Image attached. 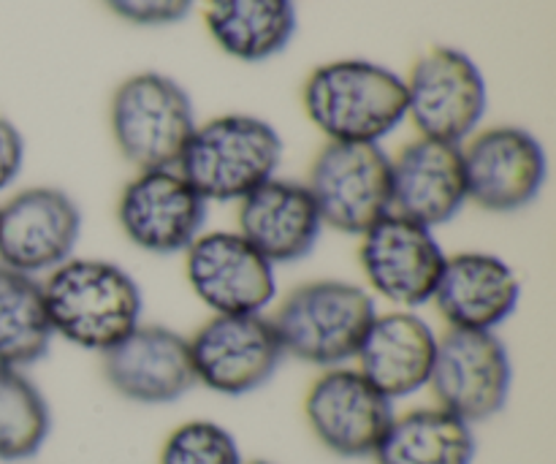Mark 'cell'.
Masks as SVG:
<instances>
[{"mask_svg":"<svg viewBox=\"0 0 556 464\" xmlns=\"http://www.w3.org/2000/svg\"><path fill=\"white\" fill-rule=\"evenodd\" d=\"M206 201L177 168L139 172L117 199V223L150 255L185 253L204 231Z\"/></svg>","mask_w":556,"mask_h":464,"instance_id":"obj_15","label":"cell"},{"mask_svg":"<svg viewBox=\"0 0 556 464\" xmlns=\"http://www.w3.org/2000/svg\"><path fill=\"white\" fill-rule=\"evenodd\" d=\"M445 259L448 255L432 228L396 212H389L367 228L358 244V261L372 293L400 310H416L432 302Z\"/></svg>","mask_w":556,"mask_h":464,"instance_id":"obj_11","label":"cell"},{"mask_svg":"<svg viewBox=\"0 0 556 464\" xmlns=\"http://www.w3.org/2000/svg\"><path fill=\"white\" fill-rule=\"evenodd\" d=\"M188 342L195 384L223 397L264 389L286 359L275 324L264 313L212 315Z\"/></svg>","mask_w":556,"mask_h":464,"instance_id":"obj_8","label":"cell"},{"mask_svg":"<svg viewBox=\"0 0 556 464\" xmlns=\"http://www.w3.org/2000/svg\"><path fill=\"white\" fill-rule=\"evenodd\" d=\"M465 204L462 145L418 136L391 158V212L434 231L454 221Z\"/></svg>","mask_w":556,"mask_h":464,"instance_id":"obj_17","label":"cell"},{"mask_svg":"<svg viewBox=\"0 0 556 464\" xmlns=\"http://www.w3.org/2000/svg\"><path fill=\"white\" fill-rule=\"evenodd\" d=\"M204 22L228 58L264 63L296 36V0H206Z\"/></svg>","mask_w":556,"mask_h":464,"instance_id":"obj_21","label":"cell"},{"mask_svg":"<svg viewBox=\"0 0 556 464\" xmlns=\"http://www.w3.org/2000/svg\"><path fill=\"white\" fill-rule=\"evenodd\" d=\"M81 210L60 188H25L0 204V264L22 275H49L74 259Z\"/></svg>","mask_w":556,"mask_h":464,"instance_id":"obj_13","label":"cell"},{"mask_svg":"<svg viewBox=\"0 0 556 464\" xmlns=\"http://www.w3.org/2000/svg\"><path fill=\"white\" fill-rule=\"evenodd\" d=\"M378 308L367 288L348 280H309L293 288L271 318L286 356L331 369L353 362Z\"/></svg>","mask_w":556,"mask_h":464,"instance_id":"obj_4","label":"cell"},{"mask_svg":"<svg viewBox=\"0 0 556 464\" xmlns=\"http://www.w3.org/2000/svg\"><path fill=\"white\" fill-rule=\"evenodd\" d=\"M519 299L521 283L508 261L465 250L445 259L432 302L451 329L497 331L516 313Z\"/></svg>","mask_w":556,"mask_h":464,"instance_id":"obj_18","label":"cell"},{"mask_svg":"<svg viewBox=\"0 0 556 464\" xmlns=\"http://www.w3.org/2000/svg\"><path fill=\"white\" fill-rule=\"evenodd\" d=\"M101 369L114 394L136 405H172L199 386L188 337L157 324H139L101 353Z\"/></svg>","mask_w":556,"mask_h":464,"instance_id":"obj_16","label":"cell"},{"mask_svg":"<svg viewBox=\"0 0 556 464\" xmlns=\"http://www.w3.org/2000/svg\"><path fill=\"white\" fill-rule=\"evenodd\" d=\"M185 277L212 315L264 313L277 297L275 266L239 231H201L185 250Z\"/></svg>","mask_w":556,"mask_h":464,"instance_id":"obj_14","label":"cell"},{"mask_svg":"<svg viewBox=\"0 0 556 464\" xmlns=\"http://www.w3.org/2000/svg\"><path fill=\"white\" fill-rule=\"evenodd\" d=\"M476 432L443 407H416L394 416L375 449V464H472Z\"/></svg>","mask_w":556,"mask_h":464,"instance_id":"obj_22","label":"cell"},{"mask_svg":"<svg viewBox=\"0 0 556 464\" xmlns=\"http://www.w3.org/2000/svg\"><path fill=\"white\" fill-rule=\"evenodd\" d=\"M157 464H242V451L223 424L195 418L172 429Z\"/></svg>","mask_w":556,"mask_h":464,"instance_id":"obj_25","label":"cell"},{"mask_svg":"<svg viewBox=\"0 0 556 464\" xmlns=\"http://www.w3.org/2000/svg\"><path fill=\"white\" fill-rule=\"evenodd\" d=\"M313 193L324 226L362 237L391 212V158L380 145L329 141L309 166Z\"/></svg>","mask_w":556,"mask_h":464,"instance_id":"obj_9","label":"cell"},{"mask_svg":"<svg viewBox=\"0 0 556 464\" xmlns=\"http://www.w3.org/2000/svg\"><path fill=\"white\" fill-rule=\"evenodd\" d=\"M25 163V139L11 120L0 117V193L20 177Z\"/></svg>","mask_w":556,"mask_h":464,"instance_id":"obj_27","label":"cell"},{"mask_svg":"<svg viewBox=\"0 0 556 464\" xmlns=\"http://www.w3.org/2000/svg\"><path fill=\"white\" fill-rule=\"evenodd\" d=\"M302 106L329 141L380 145L407 117L405 79L372 60H334L307 76Z\"/></svg>","mask_w":556,"mask_h":464,"instance_id":"obj_2","label":"cell"},{"mask_svg":"<svg viewBox=\"0 0 556 464\" xmlns=\"http://www.w3.org/2000/svg\"><path fill=\"white\" fill-rule=\"evenodd\" d=\"M237 231L271 266L307 259L324 234V221L304 183L271 177L239 201Z\"/></svg>","mask_w":556,"mask_h":464,"instance_id":"obj_19","label":"cell"},{"mask_svg":"<svg viewBox=\"0 0 556 464\" xmlns=\"http://www.w3.org/2000/svg\"><path fill=\"white\" fill-rule=\"evenodd\" d=\"M429 389L438 407L470 427L500 416L514 389V362L497 331L448 329L438 337Z\"/></svg>","mask_w":556,"mask_h":464,"instance_id":"obj_6","label":"cell"},{"mask_svg":"<svg viewBox=\"0 0 556 464\" xmlns=\"http://www.w3.org/2000/svg\"><path fill=\"white\" fill-rule=\"evenodd\" d=\"M438 353V335L413 310L375 315L356 353L358 373L391 402L429 386Z\"/></svg>","mask_w":556,"mask_h":464,"instance_id":"obj_20","label":"cell"},{"mask_svg":"<svg viewBox=\"0 0 556 464\" xmlns=\"http://www.w3.org/2000/svg\"><path fill=\"white\" fill-rule=\"evenodd\" d=\"M52 432L47 397L25 369L0 367V462L33 460Z\"/></svg>","mask_w":556,"mask_h":464,"instance_id":"obj_24","label":"cell"},{"mask_svg":"<svg viewBox=\"0 0 556 464\" xmlns=\"http://www.w3.org/2000/svg\"><path fill=\"white\" fill-rule=\"evenodd\" d=\"M52 340L38 277L0 264V367H33L47 356Z\"/></svg>","mask_w":556,"mask_h":464,"instance_id":"obj_23","label":"cell"},{"mask_svg":"<svg viewBox=\"0 0 556 464\" xmlns=\"http://www.w3.org/2000/svg\"><path fill=\"white\" fill-rule=\"evenodd\" d=\"M467 201L494 215L527 210L548 177V155L541 139L519 125L476 130L462 145Z\"/></svg>","mask_w":556,"mask_h":464,"instance_id":"obj_10","label":"cell"},{"mask_svg":"<svg viewBox=\"0 0 556 464\" xmlns=\"http://www.w3.org/2000/svg\"><path fill=\"white\" fill-rule=\"evenodd\" d=\"M309 432L329 454L367 460L394 422V402L380 394L358 369H324L304 397Z\"/></svg>","mask_w":556,"mask_h":464,"instance_id":"obj_12","label":"cell"},{"mask_svg":"<svg viewBox=\"0 0 556 464\" xmlns=\"http://www.w3.org/2000/svg\"><path fill=\"white\" fill-rule=\"evenodd\" d=\"M282 161V139L275 125L253 114H220L195 125L177 172L212 204L242 201L271 177Z\"/></svg>","mask_w":556,"mask_h":464,"instance_id":"obj_3","label":"cell"},{"mask_svg":"<svg viewBox=\"0 0 556 464\" xmlns=\"http://www.w3.org/2000/svg\"><path fill=\"white\" fill-rule=\"evenodd\" d=\"M242 464H275V462H266V460H253V462H242Z\"/></svg>","mask_w":556,"mask_h":464,"instance_id":"obj_28","label":"cell"},{"mask_svg":"<svg viewBox=\"0 0 556 464\" xmlns=\"http://www.w3.org/2000/svg\"><path fill=\"white\" fill-rule=\"evenodd\" d=\"M109 125L119 155L139 172L177 168L195 130L188 90L157 71H141L119 81L109 103Z\"/></svg>","mask_w":556,"mask_h":464,"instance_id":"obj_5","label":"cell"},{"mask_svg":"<svg viewBox=\"0 0 556 464\" xmlns=\"http://www.w3.org/2000/svg\"><path fill=\"white\" fill-rule=\"evenodd\" d=\"M195 0H103L114 16L139 27L177 25L190 14Z\"/></svg>","mask_w":556,"mask_h":464,"instance_id":"obj_26","label":"cell"},{"mask_svg":"<svg viewBox=\"0 0 556 464\" xmlns=\"http://www.w3.org/2000/svg\"><path fill=\"white\" fill-rule=\"evenodd\" d=\"M49 324L81 351L106 353L141 324L144 293L114 261L68 259L41 283Z\"/></svg>","mask_w":556,"mask_h":464,"instance_id":"obj_1","label":"cell"},{"mask_svg":"<svg viewBox=\"0 0 556 464\" xmlns=\"http://www.w3.org/2000/svg\"><path fill=\"white\" fill-rule=\"evenodd\" d=\"M407 117L424 139L465 145L481 125L489 87L470 54L432 47L413 63L405 79Z\"/></svg>","mask_w":556,"mask_h":464,"instance_id":"obj_7","label":"cell"}]
</instances>
